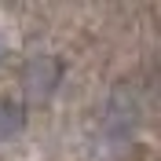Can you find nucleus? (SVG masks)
<instances>
[{"label":"nucleus","instance_id":"1","mask_svg":"<svg viewBox=\"0 0 161 161\" xmlns=\"http://www.w3.org/2000/svg\"><path fill=\"white\" fill-rule=\"evenodd\" d=\"M59 62L51 59V55H37V59H30V66H26V73H22V84L30 88V95H48L55 84H59Z\"/></svg>","mask_w":161,"mask_h":161},{"label":"nucleus","instance_id":"2","mask_svg":"<svg viewBox=\"0 0 161 161\" xmlns=\"http://www.w3.org/2000/svg\"><path fill=\"white\" fill-rule=\"evenodd\" d=\"M19 128H22V106L0 99V143H8Z\"/></svg>","mask_w":161,"mask_h":161}]
</instances>
